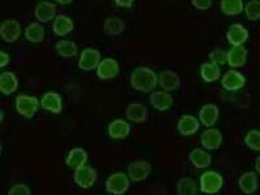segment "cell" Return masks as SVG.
<instances>
[{"label": "cell", "mask_w": 260, "mask_h": 195, "mask_svg": "<svg viewBox=\"0 0 260 195\" xmlns=\"http://www.w3.org/2000/svg\"><path fill=\"white\" fill-rule=\"evenodd\" d=\"M156 74L150 68L139 67L135 69L131 76V85L135 90L147 93L156 87Z\"/></svg>", "instance_id": "cell-1"}, {"label": "cell", "mask_w": 260, "mask_h": 195, "mask_svg": "<svg viewBox=\"0 0 260 195\" xmlns=\"http://www.w3.org/2000/svg\"><path fill=\"white\" fill-rule=\"evenodd\" d=\"M200 189L207 194H215L220 190L223 185V178L219 173L213 171L204 172L200 177Z\"/></svg>", "instance_id": "cell-2"}, {"label": "cell", "mask_w": 260, "mask_h": 195, "mask_svg": "<svg viewBox=\"0 0 260 195\" xmlns=\"http://www.w3.org/2000/svg\"><path fill=\"white\" fill-rule=\"evenodd\" d=\"M130 181L124 173L112 174L106 181V189L111 194L123 195L128 191Z\"/></svg>", "instance_id": "cell-3"}, {"label": "cell", "mask_w": 260, "mask_h": 195, "mask_svg": "<svg viewBox=\"0 0 260 195\" xmlns=\"http://www.w3.org/2000/svg\"><path fill=\"white\" fill-rule=\"evenodd\" d=\"M15 108L19 115L31 118L39 110V101L34 96L19 94L16 97Z\"/></svg>", "instance_id": "cell-4"}, {"label": "cell", "mask_w": 260, "mask_h": 195, "mask_svg": "<svg viewBox=\"0 0 260 195\" xmlns=\"http://www.w3.org/2000/svg\"><path fill=\"white\" fill-rule=\"evenodd\" d=\"M74 180L79 187L88 189L97 180V171L89 166H83L75 171Z\"/></svg>", "instance_id": "cell-5"}, {"label": "cell", "mask_w": 260, "mask_h": 195, "mask_svg": "<svg viewBox=\"0 0 260 195\" xmlns=\"http://www.w3.org/2000/svg\"><path fill=\"white\" fill-rule=\"evenodd\" d=\"M152 169V165L145 160H137L133 161L127 167L129 177L132 181L140 182L145 180L149 176Z\"/></svg>", "instance_id": "cell-6"}, {"label": "cell", "mask_w": 260, "mask_h": 195, "mask_svg": "<svg viewBox=\"0 0 260 195\" xmlns=\"http://www.w3.org/2000/svg\"><path fill=\"white\" fill-rule=\"evenodd\" d=\"M245 84V77L240 72L234 69L228 71L221 81L222 87L228 91H236L243 88Z\"/></svg>", "instance_id": "cell-7"}, {"label": "cell", "mask_w": 260, "mask_h": 195, "mask_svg": "<svg viewBox=\"0 0 260 195\" xmlns=\"http://www.w3.org/2000/svg\"><path fill=\"white\" fill-rule=\"evenodd\" d=\"M100 51L95 49H84L81 53V56L79 58V67L83 71L90 72L95 68H98L100 61Z\"/></svg>", "instance_id": "cell-8"}, {"label": "cell", "mask_w": 260, "mask_h": 195, "mask_svg": "<svg viewBox=\"0 0 260 195\" xmlns=\"http://www.w3.org/2000/svg\"><path fill=\"white\" fill-rule=\"evenodd\" d=\"M21 26L15 19H8L3 22L0 26V35L7 43H13L20 37Z\"/></svg>", "instance_id": "cell-9"}, {"label": "cell", "mask_w": 260, "mask_h": 195, "mask_svg": "<svg viewBox=\"0 0 260 195\" xmlns=\"http://www.w3.org/2000/svg\"><path fill=\"white\" fill-rule=\"evenodd\" d=\"M119 72V63L113 58H105L100 62L97 68V75L103 80L114 79L117 76Z\"/></svg>", "instance_id": "cell-10"}, {"label": "cell", "mask_w": 260, "mask_h": 195, "mask_svg": "<svg viewBox=\"0 0 260 195\" xmlns=\"http://www.w3.org/2000/svg\"><path fill=\"white\" fill-rule=\"evenodd\" d=\"M200 141L202 146H204L206 150H218L222 144V135L219 129L212 128L207 129L202 134Z\"/></svg>", "instance_id": "cell-11"}, {"label": "cell", "mask_w": 260, "mask_h": 195, "mask_svg": "<svg viewBox=\"0 0 260 195\" xmlns=\"http://www.w3.org/2000/svg\"><path fill=\"white\" fill-rule=\"evenodd\" d=\"M249 33L243 25L236 23L229 27L226 33V39L233 47L242 46L248 39Z\"/></svg>", "instance_id": "cell-12"}, {"label": "cell", "mask_w": 260, "mask_h": 195, "mask_svg": "<svg viewBox=\"0 0 260 195\" xmlns=\"http://www.w3.org/2000/svg\"><path fill=\"white\" fill-rule=\"evenodd\" d=\"M219 108L215 104H206L202 107L199 112L200 122L204 124L206 127L214 126L219 119Z\"/></svg>", "instance_id": "cell-13"}, {"label": "cell", "mask_w": 260, "mask_h": 195, "mask_svg": "<svg viewBox=\"0 0 260 195\" xmlns=\"http://www.w3.org/2000/svg\"><path fill=\"white\" fill-rule=\"evenodd\" d=\"M200 122L196 117L192 115H183L179 118L177 128L179 134L183 136H190L194 135L200 129Z\"/></svg>", "instance_id": "cell-14"}, {"label": "cell", "mask_w": 260, "mask_h": 195, "mask_svg": "<svg viewBox=\"0 0 260 195\" xmlns=\"http://www.w3.org/2000/svg\"><path fill=\"white\" fill-rule=\"evenodd\" d=\"M41 106L44 110L58 115L62 111V98L55 92H47L42 97Z\"/></svg>", "instance_id": "cell-15"}, {"label": "cell", "mask_w": 260, "mask_h": 195, "mask_svg": "<svg viewBox=\"0 0 260 195\" xmlns=\"http://www.w3.org/2000/svg\"><path fill=\"white\" fill-rule=\"evenodd\" d=\"M55 14H56V6L55 4L46 2V1L37 4L35 10L36 19L43 23L51 22L55 18Z\"/></svg>", "instance_id": "cell-16"}, {"label": "cell", "mask_w": 260, "mask_h": 195, "mask_svg": "<svg viewBox=\"0 0 260 195\" xmlns=\"http://www.w3.org/2000/svg\"><path fill=\"white\" fill-rule=\"evenodd\" d=\"M239 186L241 191L245 194L256 192L258 189V177L254 171L244 173L239 179Z\"/></svg>", "instance_id": "cell-17"}, {"label": "cell", "mask_w": 260, "mask_h": 195, "mask_svg": "<svg viewBox=\"0 0 260 195\" xmlns=\"http://www.w3.org/2000/svg\"><path fill=\"white\" fill-rule=\"evenodd\" d=\"M247 50L243 46H237L228 52V63L231 68H241L247 61Z\"/></svg>", "instance_id": "cell-18"}, {"label": "cell", "mask_w": 260, "mask_h": 195, "mask_svg": "<svg viewBox=\"0 0 260 195\" xmlns=\"http://www.w3.org/2000/svg\"><path fill=\"white\" fill-rule=\"evenodd\" d=\"M173 98L166 91L153 92L150 96V103L155 109L165 111L173 105Z\"/></svg>", "instance_id": "cell-19"}, {"label": "cell", "mask_w": 260, "mask_h": 195, "mask_svg": "<svg viewBox=\"0 0 260 195\" xmlns=\"http://www.w3.org/2000/svg\"><path fill=\"white\" fill-rule=\"evenodd\" d=\"M158 83L161 88L165 91H172L179 88L180 85V78L176 72L171 70L164 71L159 75Z\"/></svg>", "instance_id": "cell-20"}, {"label": "cell", "mask_w": 260, "mask_h": 195, "mask_svg": "<svg viewBox=\"0 0 260 195\" xmlns=\"http://www.w3.org/2000/svg\"><path fill=\"white\" fill-rule=\"evenodd\" d=\"M130 124L123 119H115L108 126V134L113 139H123L130 133Z\"/></svg>", "instance_id": "cell-21"}, {"label": "cell", "mask_w": 260, "mask_h": 195, "mask_svg": "<svg viewBox=\"0 0 260 195\" xmlns=\"http://www.w3.org/2000/svg\"><path fill=\"white\" fill-rule=\"evenodd\" d=\"M88 155L84 149L80 147L72 149L67 157L66 164L72 169H78L79 167H83L87 162Z\"/></svg>", "instance_id": "cell-22"}, {"label": "cell", "mask_w": 260, "mask_h": 195, "mask_svg": "<svg viewBox=\"0 0 260 195\" xmlns=\"http://www.w3.org/2000/svg\"><path fill=\"white\" fill-rule=\"evenodd\" d=\"M126 118L135 123H143L147 118V110L145 106L140 104H132L125 111Z\"/></svg>", "instance_id": "cell-23"}, {"label": "cell", "mask_w": 260, "mask_h": 195, "mask_svg": "<svg viewBox=\"0 0 260 195\" xmlns=\"http://www.w3.org/2000/svg\"><path fill=\"white\" fill-rule=\"evenodd\" d=\"M52 27L53 31L56 36H64L73 30V21L66 15H59L55 18Z\"/></svg>", "instance_id": "cell-24"}, {"label": "cell", "mask_w": 260, "mask_h": 195, "mask_svg": "<svg viewBox=\"0 0 260 195\" xmlns=\"http://www.w3.org/2000/svg\"><path fill=\"white\" fill-rule=\"evenodd\" d=\"M189 159L198 169L208 168L211 164V157L209 153L202 149L196 148L189 154Z\"/></svg>", "instance_id": "cell-25"}, {"label": "cell", "mask_w": 260, "mask_h": 195, "mask_svg": "<svg viewBox=\"0 0 260 195\" xmlns=\"http://www.w3.org/2000/svg\"><path fill=\"white\" fill-rule=\"evenodd\" d=\"M19 86L17 78L12 72H5L0 75V90L6 95L12 94Z\"/></svg>", "instance_id": "cell-26"}, {"label": "cell", "mask_w": 260, "mask_h": 195, "mask_svg": "<svg viewBox=\"0 0 260 195\" xmlns=\"http://www.w3.org/2000/svg\"><path fill=\"white\" fill-rule=\"evenodd\" d=\"M198 188L196 181L191 177L186 176L179 178L176 184L178 195H196Z\"/></svg>", "instance_id": "cell-27"}, {"label": "cell", "mask_w": 260, "mask_h": 195, "mask_svg": "<svg viewBox=\"0 0 260 195\" xmlns=\"http://www.w3.org/2000/svg\"><path fill=\"white\" fill-rule=\"evenodd\" d=\"M124 29V22L119 18H108L104 21V31L106 36H119Z\"/></svg>", "instance_id": "cell-28"}, {"label": "cell", "mask_w": 260, "mask_h": 195, "mask_svg": "<svg viewBox=\"0 0 260 195\" xmlns=\"http://www.w3.org/2000/svg\"><path fill=\"white\" fill-rule=\"evenodd\" d=\"M202 78L207 83H213L220 77V69L217 64L205 62L200 68Z\"/></svg>", "instance_id": "cell-29"}, {"label": "cell", "mask_w": 260, "mask_h": 195, "mask_svg": "<svg viewBox=\"0 0 260 195\" xmlns=\"http://www.w3.org/2000/svg\"><path fill=\"white\" fill-rule=\"evenodd\" d=\"M24 36L30 43H40L44 40L45 30L40 23H33L26 27Z\"/></svg>", "instance_id": "cell-30"}, {"label": "cell", "mask_w": 260, "mask_h": 195, "mask_svg": "<svg viewBox=\"0 0 260 195\" xmlns=\"http://www.w3.org/2000/svg\"><path fill=\"white\" fill-rule=\"evenodd\" d=\"M55 51L63 58H72L78 54V47L76 43L71 40H60L55 44Z\"/></svg>", "instance_id": "cell-31"}, {"label": "cell", "mask_w": 260, "mask_h": 195, "mask_svg": "<svg viewBox=\"0 0 260 195\" xmlns=\"http://www.w3.org/2000/svg\"><path fill=\"white\" fill-rule=\"evenodd\" d=\"M243 10L241 0H222L221 1V11L226 15H240Z\"/></svg>", "instance_id": "cell-32"}, {"label": "cell", "mask_w": 260, "mask_h": 195, "mask_svg": "<svg viewBox=\"0 0 260 195\" xmlns=\"http://www.w3.org/2000/svg\"><path fill=\"white\" fill-rule=\"evenodd\" d=\"M246 145L254 151H260V132L258 129H251L247 132L244 139Z\"/></svg>", "instance_id": "cell-33"}, {"label": "cell", "mask_w": 260, "mask_h": 195, "mask_svg": "<svg viewBox=\"0 0 260 195\" xmlns=\"http://www.w3.org/2000/svg\"><path fill=\"white\" fill-rule=\"evenodd\" d=\"M245 14L247 19L251 21L260 19V2L252 0L247 3L245 6Z\"/></svg>", "instance_id": "cell-34"}, {"label": "cell", "mask_w": 260, "mask_h": 195, "mask_svg": "<svg viewBox=\"0 0 260 195\" xmlns=\"http://www.w3.org/2000/svg\"><path fill=\"white\" fill-rule=\"evenodd\" d=\"M209 58L212 63L224 65L228 62V52L221 49L217 48L210 53Z\"/></svg>", "instance_id": "cell-35"}, {"label": "cell", "mask_w": 260, "mask_h": 195, "mask_svg": "<svg viewBox=\"0 0 260 195\" xmlns=\"http://www.w3.org/2000/svg\"><path fill=\"white\" fill-rule=\"evenodd\" d=\"M30 187L24 183H17L14 185L8 191V195H30Z\"/></svg>", "instance_id": "cell-36"}, {"label": "cell", "mask_w": 260, "mask_h": 195, "mask_svg": "<svg viewBox=\"0 0 260 195\" xmlns=\"http://www.w3.org/2000/svg\"><path fill=\"white\" fill-rule=\"evenodd\" d=\"M191 4L197 10L206 11L211 8L212 2L211 0H192Z\"/></svg>", "instance_id": "cell-37"}, {"label": "cell", "mask_w": 260, "mask_h": 195, "mask_svg": "<svg viewBox=\"0 0 260 195\" xmlns=\"http://www.w3.org/2000/svg\"><path fill=\"white\" fill-rule=\"evenodd\" d=\"M10 56L8 53L0 51V67L4 68L9 63Z\"/></svg>", "instance_id": "cell-38"}, {"label": "cell", "mask_w": 260, "mask_h": 195, "mask_svg": "<svg viewBox=\"0 0 260 195\" xmlns=\"http://www.w3.org/2000/svg\"><path fill=\"white\" fill-rule=\"evenodd\" d=\"M115 4L121 8H131L133 4V1L132 0H116Z\"/></svg>", "instance_id": "cell-39"}, {"label": "cell", "mask_w": 260, "mask_h": 195, "mask_svg": "<svg viewBox=\"0 0 260 195\" xmlns=\"http://www.w3.org/2000/svg\"><path fill=\"white\" fill-rule=\"evenodd\" d=\"M255 170L260 175V155L255 159Z\"/></svg>", "instance_id": "cell-40"}, {"label": "cell", "mask_w": 260, "mask_h": 195, "mask_svg": "<svg viewBox=\"0 0 260 195\" xmlns=\"http://www.w3.org/2000/svg\"><path fill=\"white\" fill-rule=\"evenodd\" d=\"M57 2L60 3L61 4H71L72 1V0H69V1H68V0H67V1H63V0H62V1H59V0H58Z\"/></svg>", "instance_id": "cell-41"}]
</instances>
